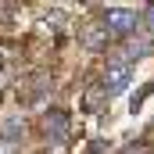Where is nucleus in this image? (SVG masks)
<instances>
[{
    "instance_id": "f257e3e1",
    "label": "nucleus",
    "mask_w": 154,
    "mask_h": 154,
    "mask_svg": "<svg viewBox=\"0 0 154 154\" xmlns=\"http://www.w3.org/2000/svg\"><path fill=\"white\" fill-rule=\"evenodd\" d=\"M104 25H108L115 36H129L140 22H136V14L125 11V7H108V11H104Z\"/></svg>"
},
{
    "instance_id": "f03ea898",
    "label": "nucleus",
    "mask_w": 154,
    "mask_h": 154,
    "mask_svg": "<svg viewBox=\"0 0 154 154\" xmlns=\"http://www.w3.org/2000/svg\"><path fill=\"white\" fill-rule=\"evenodd\" d=\"M108 32H111L108 25H100V22H86V25L79 29V39H82V47H86V50H93V54H97V50H104V47H108Z\"/></svg>"
},
{
    "instance_id": "7ed1b4c3",
    "label": "nucleus",
    "mask_w": 154,
    "mask_h": 154,
    "mask_svg": "<svg viewBox=\"0 0 154 154\" xmlns=\"http://www.w3.org/2000/svg\"><path fill=\"white\" fill-rule=\"evenodd\" d=\"M104 86H108V93H111V97H115V93H122V90L129 86V68H125V61H118V57H111V61H108Z\"/></svg>"
},
{
    "instance_id": "20e7f679",
    "label": "nucleus",
    "mask_w": 154,
    "mask_h": 154,
    "mask_svg": "<svg viewBox=\"0 0 154 154\" xmlns=\"http://www.w3.org/2000/svg\"><path fill=\"white\" fill-rule=\"evenodd\" d=\"M43 125H47V136H50L54 143H65V140H68V115H65L61 108L47 111V118H43Z\"/></svg>"
},
{
    "instance_id": "39448f33",
    "label": "nucleus",
    "mask_w": 154,
    "mask_h": 154,
    "mask_svg": "<svg viewBox=\"0 0 154 154\" xmlns=\"http://www.w3.org/2000/svg\"><path fill=\"white\" fill-rule=\"evenodd\" d=\"M108 97H111V93H108L104 82H90L86 93H82V111H100V104H104Z\"/></svg>"
},
{
    "instance_id": "423d86ee",
    "label": "nucleus",
    "mask_w": 154,
    "mask_h": 154,
    "mask_svg": "<svg viewBox=\"0 0 154 154\" xmlns=\"http://www.w3.org/2000/svg\"><path fill=\"white\" fill-rule=\"evenodd\" d=\"M0 154H18V140H11V136H0Z\"/></svg>"
},
{
    "instance_id": "0eeeda50",
    "label": "nucleus",
    "mask_w": 154,
    "mask_h": 154,
    "mask_svg": "<svg viewBox=\"0 0 154 154\" xmlns=\"http://www.w3.org/2000/svg\"><path fill=\"white\" fill-rule=\"evenodd\" d=\"M147 25H151V29H154V4H151V7H147Z\"/></svg>"
},
{
    "instance_id": "6e6552de",
    "label": "nucleus",
    "mask_w": 154,
    "mask_h": 154,
    "mask_svg": "<svg viewBox=\"0 0 154 154\" xmlns=\"http://www.w3.org/2000/svg\"><path fill=\"white\" fill-rule=\"evenodd\" d=\"M129 154H151V147H140V151H129Z\"/></svg>"
},
{
    "instance_id": "1a4fd4ad",
    "label": "nucleus",
    "mask_w": 154,
    "mask_h": 154,
    "mask_svg": "<svg viewBox=\"0 0 154 154\" xmlns=\"http://www.w3.org/2000/svg\"><path fill=\"white\" fill-rule=\"evenodd\" d=\"M0 86H4V72H0Z\"/></svg>"
}]
</instances>
